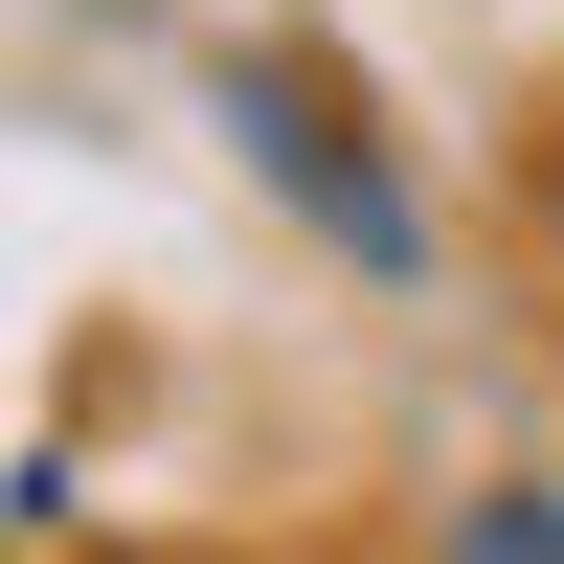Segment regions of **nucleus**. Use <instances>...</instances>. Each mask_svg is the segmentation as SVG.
<instances>
[{
  "label": "nucleus",
  "mask_w": 564,
  "mask_h": 564,
  "mask_svg": "<svg viewBox=\"0 0 564 564\" xmlns=\"http://www.w3.org/2000/svg\"><path fill=\"white\" fill-rule=\"evenodd\" d=\"M226 113H249V159H271V181H294V204H316V226H339V249H361V271H406V249H430V226H406V181H384V159H361V113H339V90H316V68H226Z\"/></svg>",
  "instance_id": "1"
},
{
  "label": "nucleus",
  "mask_w": 564,
  "mask_h": 564,
  "mask_svg": "<svg viewBox=\"0 0 564 564\" xmlns=\"http://www.w3.org/2000/svg\"><path fill=\"white\" fill-rule=\"evenodd\" d=\"M452 564H564V497H542V475H497V497H452Z\"/></svg>",
  "instance_id": "2"
}]
</instances>
